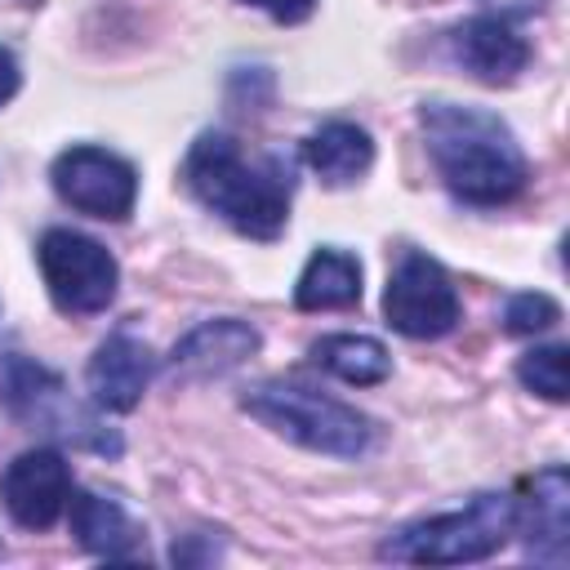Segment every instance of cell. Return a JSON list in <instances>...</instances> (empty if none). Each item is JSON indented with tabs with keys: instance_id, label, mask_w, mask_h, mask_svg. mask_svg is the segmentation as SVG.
I'll return each instance as SVG.
<instances>
[{
	"instance_id": "18",
	"label": "cell",
	"mask_w": 570,
	"mask_h": 570,
	"mask_svg": "<svg viewBox=\"0 0 570 570\" xmlns=\"http://www.w3.org/2000/svg\"><path fill=\"white\" fill-rule=\"evenodd\" d=\"M566 343H548V347H530L521 361H517V379L548 396V401H566Z\"/></svg>"
},
{
	"instance_id": "20",
	"label": "cell",
	"mask_w": 570,
	"mask_h": 570,
	"mask_svg": "<svg viewBox=\"0 0 570 570\" xmlns=\"http://www.w3.org/2000/svg\"><path fill=\"white\" fill-rule=\"evenodd\" d=\"M240 4H254V9L272 13V18H276V22H285V27H294V22L312 18V9H316V0H240Z\"/></svg>"
},
{
	"instance_id": "9",
	"label": "cell",
	"mask_w": 570,
	"mask_h": 570,
	"mask_svg": "<svg viewBox=\"0 0 570 570\" xmlns=\"http://www.w3.org/2000/svg\"><path fill=\"white\" fill-rule=\"evenodd\" d=\"M0 499L4 512L22 525V530H49L71 499V468L53 445H36L22 450L0 481Z\"/></svg>"
},
{
	"instance_id": "4",
	"label": "cell",
	"mask_w": 570,
	"mask_h": 570,
	"mask_svg": "<svg viewBox=\"0 0 570 570\" xmlns=\"http://www.w3.org/2000/svg\"><path fill=\"white\" fill-rule=\"evenodd\" d=\"M240 405L276 436L294 441L303 450H316V454H334V459H361V454H370V445L379 436L374 423L356 405H343L316 387L285 383V379L249 387L240 396Z\"/></svg>"
},
{
	"instance_id": "11",
	"label": "cell",
	"mask_w": 570,
	"mask_h": 570,
	"mask_svg": "<svg viewBox=\"0 0 570 570\" xmlns=\"http://www.w3.org/2000/svg\"><path fill=\"white\" fill-rule=\"evenodd\" d=\"M445 45H450V58L485 85H508L530 62V45L512 31V22H503L494 13H476L459 27H450Z\"/></svg>"
},
{
	"instance_id": "19",
	"label": "cell",
	"mask_w": 570,
	"mask_h": 570,
	"mask_svg": "<svg viewBox=\"0 0 570 570\" xmlns=\"http://www.w3.org/2000/svg\"><path fill=\"white\" fill-rule=\"evenodd\" d=\"M557 321H561V307H557V298H548V294L525 289V294H512V298L503 303V330H508V334H543V330H552Z\"/></svg>"
},
{
	"instance_id": "14",
	"label": "cell",
	"mask_w": 570,
	"mask_h": 570,
	"mask_svg": "<svg viewBox=\"0 0 570 570\" xmlns=\"http://www.w3.org/2000/svg\"><path fill=\"white\" fill-rule=\"evenodd\" d=\"M67 512H71V534L85 552H94L102 561H138L142 557V530L116 499L71 485Z\"/></svg>"
},
{
	"instance_id": "22",
	"label": "cell",
	"mask_w": 570,
	"mask_h": 570,
	"mask_svg": "<svg viewBox=\"0 0 570 570\" xmlns=\"http://www.w3.org/2000/svg\"><path fill=\"white\" fill-rule=\"evenodd\" d=\"M18 85H22V67H18L13 49H9V45H0V107L18 94Z\"/></svg>"
},
{
	"instance_id": "7",
	"label": "cell",
	"mask_w": 570,
	"mask_h": 570,
	"mask_svg": "<svg viewBox=\"0 0 570 570\" xmlns=\"http://www.w3.org/2000/svg\"><path fill=\"white\" fill-rule=\"evenodd\" d=\"M383 316L396 334L405 338H445L459 316H463V303H459V289L450 281V272L419 254V249H405L387 276V289H383Z\"/></svg>"
},
{
	"instance_id": "8",
	"label": "cell",
	"mask_w": 570,
	"mask_h": 570,
	"mask_svg": "<svg viewBox=\"0 0 570 570\" xmlns=\"http://www.w3.org/2000/svg\"><path fill=\"white\" fill-rule=\"evenodd\" d=\"M53 191L62 205L89 214V218H102V223H120L134 214V200H138V169L107 151V147H94V142H80V147H67L53 169Z\"/></svg>"
},
{
	"instance_id": "16",
	"label": "cell",
	"mask_w": 570,
	"mask_h": 570,
	"mask_svg": "<svg viewBox=\"0 0 570 570\" xmlns=\"http://www.w3.org/2000/svg\"><path fill=\"white\" fill-rule=\"evenodd\" d=\"M352 303H361V263L347 249L321 245L294 285V307L298 312H338Z\"/></svg>"
},
{
	"instance_id": "13",
	"label": "cell",
	"mask_w": 570,
	"mask_h": 570,
	"mask_svg": "<svg viewBox=\"0 0 570 570\" xmlns=\"http://www.w3.org/2000/svg\"><path fill=\"white\" fill-rule=\"evenodd\" d=\"M254 352H258V330L249 321L218 316V321H200L191 334L174 343L169 370L174 379H214V374L245 365Z\"/></svg>"
},
{
	"instance_id": "5",
	"label": "cell",
	"mask_w": 570,
	"mask_h": 570,
	"mask_svg": "<svg viewBox=\"0 0 570 570\" xmlns=\"http://www.w3.org/2000/svg\"><path fill=\"white\" fill-rule=\"evenodd\" d=\"M0 401L27 428H40L80 450L120 454V436L111 428H102L80 401H71L67 383L49 365H40L22 352H0Z\"/></svg>"
},
{
	"instance_id": "10",
	"label": "cell",
	"mask_w": 570,
	"mask_h": 570,
	"mask_svg": "<svg viewBox=\"0 0 570 570\" xmlns=\"http://www.w3.org/2000/svg\"><path fill=\"white\" fill-rule=\"evenodd\" d=\"M517 499V534L525 557L543 566H566L570 557V476L561 463L539 468Z\"/></svg>"
},
{
	"instance_id": "17",
	"label": "cell",
	"mask_w": 570,
	"mask_h": 570,
	"mask_svg": "<svg viewBox=\"0 0 570 570\" xmlns=\"http://www.w3.org/2000/svg\"><path fill=\"white\" fill-rule=\"evenodd\" d=\"M312 356L325 374H334L352 387H370V383H383L392 374L387 347L370 334H325L312 343Z\"/></svg>"
},
{
	"instance_id": "1",
	"label": "cell",
	"mask_w": 570,
	"mask_h": 570,
	"mask_svg": "<svg viewBox=\"0 0 570 570\" xmlns=\"http://www.w3.org/2000/svg\"><path fill=\"white\" fill-rule=\"evenodd\" d=\"M183 183L209 214H218L249 240H276L289 223L294 165L276 151L249 160L240 142L223 129H209L191 142L183 160Z\"/></svg>"
},
{
	"instance_id": "15",
	"label": "cell",
	"mask_w": 570,
	"mask_h": 570,
	"mask_svg": "<svg viewBox=\"0 0 570 570\" xmlns=\"http://www.w3.org/2000/svg\"><path fill=\"white\" fill-rule=\"evenodd\" d=\"M303 160L321 174V183L347 187L374 165V138L352 120H325L303 138Z\"/></svg>"
},
{
	"instance_id": "3",
	"label": "cell",
	"mask_w": 570,
	"mask_h": 570,
	"mask_svg": "<svg viewBox=\"0 0 570 570\" xmlns=\"http://www.w3.org/2000/svg\"><path fill=\"white\" fill-rule=\"evenodd\" d=\"M512 534H517V499L503 490H485L454 512L396 525L379 543V557L410 561V566H463V561L494 557Z\"/></svg>"
},
{
	"instance_id": "12",
	"label": "cell",
	"mask_w": 570,
	"mask_h": 570,
	"mask_svg": "<svg viewBox=\"0 0 570 570\" xmlns=\"http://www.w3.org/2000/svg\"><path fill=\"white\" fill-rule=\"evenodd\" d=\"M156 374V356L142 338L134 334H111L98 343L89 370H85V383H89V396L98 410H111V414H125L142 401L147 383Z\"/></svg>"
},
{
	"instance_id": "21",
	"label": "cell",
	"mask_w": 570,
	"mask_h": 570,
	"mask_svg": "<svg viewBox=\"0 0 570 570\" xmlns=\"http://www.w3.org/2000/svg\"><path fill=\"white\" fill-rule=\"evenodd\" d=\"M481 4H485V13L512 22V18H530V13H539L548 0H481Z\"/></svg>"
},
{
	"instance_id": "6",
	"label": "cell",
	"mask_w": 570,
	"mask_h": 570,
	"mask_svg": "<svg viewBox=\"0 0 570 570\" xmlns=\"http://www.w3.org/2000/svg\"><path fill=\"white\" fill-rule=\"evenodd\" d=\"M36 263L58 312L89 316L116 298L120 267L107 254V245H98L94 236H80L71 227H49L36 245Z\"/></svg>"
},
{
	"instance_id": "2",
	"label": "cell",
	"mask_w": 570,
	"mask_h": 570,
	"mask_svg": "<svg viewBox=\"0 0 570 570\" xmlns=\"http://www.w3.org/2000/svg\"><path fill=\"white\" fill-rule=\"evenodd\" d=\"M419 125L445 187L468 205H508L521 196L530 165L517 134L485 107L423 102Z\"/></svg>"
}]
</instances>
